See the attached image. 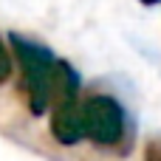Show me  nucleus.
I'll return each instance as SVG.
<instances>
[{
    "instance_id": "20e7f679",
    "label": "nucleus",
    "mask_w": 161,
    "mask_h": 161,
    "mask_svg": "<svg viewBox=\"0 0 161 161\" xmlns=\"http://www.w3.org/2000/svg\"><path fill=\"white\" fill-rule=\"evenodd\" d=\"M11 74H14V62H11V54H8L6 42L0 40V85H3V82H8V79H11Z\"/></svg>"
},
{
    "instance_id": "7ed1b4c3",
    "label": "nucleus",
    "mask_w": 161,
    "mask_h": 161,
    "mask_svg": "<svg viewBox=\"0 0 161 161\" xmlns=\"http://www.w3.org/2000/svg\"><path fill=\"white\" fill-rule=\"evenodd\" d=\"M82 127L85 142H91L99 150H127L130 136V116L125 105L110 93H91L82 99Z\"/></svg>"
},
{
    "instance_id": "39448f33",
    "label": "nucleus",
    "mask_w": 161,
    "mask_h": 161,
    "mask_svg": "<svg viewBox=\"0 0 161 161\" xmlns=\"http://www.w3.org/2000/svg\"><path fill=\"white\" fill-rule=\"evenodd\" d=\"M156 161H161V158H156Z\"/></svg>"
},
{
    "instance_id": "f03ea898",
    "label": "nucleus",
    "mask_w": 161,
    "mask_h": 161,
    "mask_svg": "<svg viewBox=\"0 0 161 161\" xmlns=\"http://www.w3.org/2000/svg\"><path fill=\"white\" fill-rule=\"evenodd\" d=\"M82 79L76 68L65 59L57 62V76H54V110L48 130L57 144L62 147H76L85 139L82 127Z\"/></svg>"
},
{
    "instance_id": "f257e3e1",
    "label": "nucleus",
    "mask_w": 161,
    "mask_h": 161,
    "mask_svg": "<svg viewBox=\"0 0 161 161\" xmlns=\"http://www.w3.org/2000/svg\"><path fill=\"white\" fill-rule=\"evenodd\" d=\"M11 48L23 74V93L31 116H42L54 102V76H57V57L48 45L34 42L23 34H11Z\"/></svg>"
}]
</instances>
